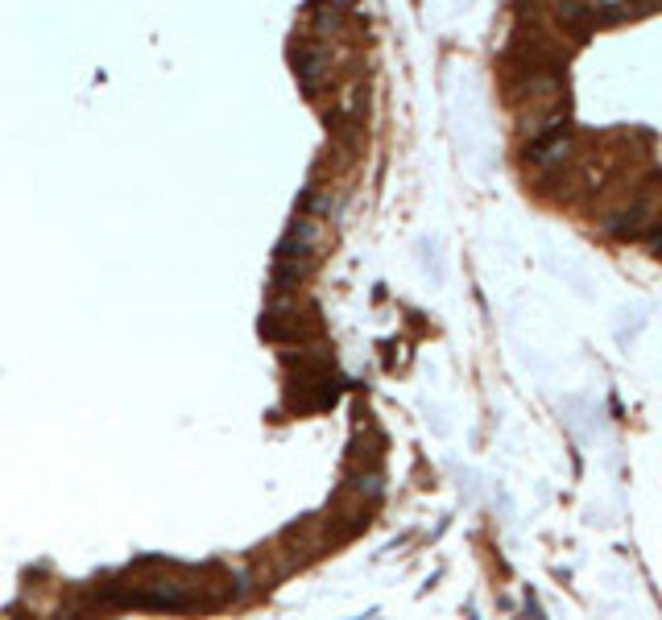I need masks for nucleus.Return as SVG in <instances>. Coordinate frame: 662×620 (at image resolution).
Returning <instances> with one entry per match:
<instances>
[{"label": "nucleus", "instance_id": "obj_1", "mask_svg": "<svg viewBox=\"0 0 662 620\" xmlns=\"http://www.w3.org/2000/svg\"><path fill=\"white\" fill-rule=\"evenodd\" d=\"M571 153H576V137L567 133V124H559V129H551V133L530 141L526 162L538 166V170H563L571 162Z\"/></svg>", "mask_w": 662, "mask_h": 620}]
</instances>
